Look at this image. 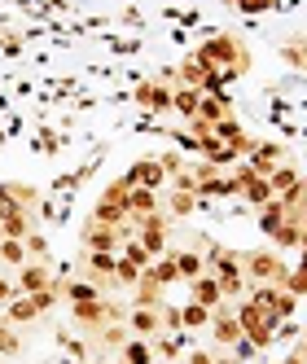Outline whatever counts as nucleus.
<instances>
[{
  "mask_svg": "<svg viewBox=\"0 0 307 364\" xmlns=\"http://www.w3.org/2000/svg\"><path fill=\"white\" fill-rule=\"evenodd\" d=\"M276 0H237V9L242 14H264V9H272Z\"/></svg>",
  "mask_w": 307,
  "mask_h": 364,
  "instance_id": "nucleus-35",
  "label": "nucleus"
},
{
  "mask_svg": "<svg viewBox=\"0 0 307 364\" xmlns=\"http://www.w3.org/2000/svg\"><path fill=\"white\" fill-rule=\"evenodd\" d=\"M303 75H307V66H303Z\"/></svg>",
  "mask_w": 307,
  "mask_h": 364,
  "instance_id": "nucleus-42",
  "label": "nucleus"
},
{
  "mask_svg": "<svg viewBox=\"0 0 307 364\" xmlns=\"http://www.w3.org/2000/svg\"><path fill=\"white\" fill-rule=\"evenodd\" d=\"M181 364H215V351L193 347V351H185V355H181Z\"/></svg>",
  "mask_w": 307,
  "mask_h": 364,
  "instance_id": "nucleus-34",
  "label": "nucleus"
},
{
  "mask_svg": "<svg viewBox=\"0 0 307 364\" xmlns=\"http://www.w3.org/2000/svg\"><path fill=\"white\" fill-rule=\"evenodd\" d=\"M207 272L220 281V290H224V299L228 303H237V299H246V290H250V281H246V272H242V250H228V246H220V242H207Z\"/></svg>",
  "mask_w": 307,
  "mask_h": 364,
  "instance_id": "nucleus-2",
  "label": "nucleus"
},
{
  "mask_svg": "<svg viewBox=\"0 0 307 364\" xmlns=\"http://www.w3.org/2000/svg\"><path fill=\"white\" fill-rule=\"evenodd\" d=\"M281 58H286L290 66H298V70H303V66H307V36H303V40H298V36H290V40H286V48H281Z\"/></svg>",
  "mask_w": 307,
  "mask_h": 364,
  "instance_id": "nucleus-29",
  "label": "nucleus"
},
{
  "mask_svg": "<svg viewBox=\"0 0 307 364\" xmlns=\"http://www.w3.org/2000/svg\"><path fill=\"white\" fill-rule=\"evenodd\" d=\"M290 360H294V364H307V338H303V343L294 347V355H290Z\"/></svg>",
  "mask_w": 307,
  "mask_h": 364,
  "instance_id": "nucleus-36",
  "label": "nucleus"
},
{
  "mask_svg": "<svg viewBox=\"0 0 307 364\" xmlns=\"http://www.w3.org/2000/svg\"><path fill=\"white\" fill-rule=\"evenodd\" d=\"M294 307H298V299L281 290V294H276V303H272V316H276V321H290V316H294Z\"/></svg>",
  "mask_w": 307,
  "mask_h": 364,
  "instance_id": "nucleus-33",
  "label": "nucleus"
},
{
  "mask_svg": "<svg viewBox=\"0 0 307 364\" xmlns=\"http://www.w3.org/2000/svg\"><path fill=\"white\" fill-rule=\"evenodd\" d=\"M136 281H141V268H136V264H127V259H119V264H114V285H123V290H132Z\"/></svg>",
  "mask_w": 307,
  "mask_h": 364,
  "instance_id": "nucleus-31",
  "label": "nucleus"
},
{
  "mask_svg": "<svg viewBox=\"0 0 307 364\" xmlns=\"http://www.w3.org/2000/svg\"><path fill=\"white\" fill-rule=\"evenodd\" d=\"M193 58L207 66V70L224 75V80H237V75L250 70V53H246V44H242L237 36H211Z\"/></svg>",
  "mask_w": 307,
  "mask_h": 364,
  "instance_id": "nucleus-1",
  "label": "nucleus"
},
{
  "mask_svg": "<svg viewBox=\"0 0 307 364\" xmlns=\"http://www.w3.org/2000/svg\"><path fill=\"white\" fill-rule=\"evenodd\" d=\"M202 250H207V237H193L189 246L171 250V259H176V272H181V281H185V285H189L193 277H202V272H207V259H202Z\"/></svg>",
  "mask_w": 307,
  "mask_h": 364,
  "instance_id": "nucleus-9",
  "label": "nucleus"
},
{
  "mask_svg": "<svg viewBox=\"0 0 307 364\" xmlns=\"http://www.w3.org/2000/svg\"><path fill=\"white\" fill-rule=\"evenodd\" d=\"M119 259H127V264H136L141 272H145V268L154 264V255H149V250H145V246H141L136 237H132V242H123V250H119Z\"/></svg>",
  "mask_w": 307,
  "mask_h": 364,
  "instance_id": "nucleus-28",
  "label": "nucleus"
},
{
  "mask_svg": "<svg viewBox=\"0 0 307 364\" xmlns=\"http://www.w3.org/2000/svg\"><path fill=\"white\" fill-rule=\"evenodd\" d=\"M298 232H303V215H286L268 232V246L272 250H298Z\"/></svg>",
  "mask_w": 307,
  "mask_h": 364,
  "instance_id": "nucleus-15",
  "label": "nucleus"
},
{
  "mask_svg": "<svg viewBox=\"0 0 307 364\" xmlns=\"http://www.w3.org/2000/svg\"><path fill=\"white\" fill-rule=\"evenodd\" d=\"M242 272L250 285H286L290 264L281 259V250L264 246V250H242Z\"/></svg>",
  "mask_w": 307,
  "mask_h": 364,
  "instance_id": "nucleus-3",
  "label": "nucleus"
},
{
  "mask_svg": "<svg viewBox=\"0 0 307 364\" xmlns=\"http://www.w3.org/2000/svg\"><path fill=\"white\" fill-rule=\"evenodd\" d=\"M136 242H141L154 259L167 255V246H171V220H167L163 211H154V215L136 220Z\"/></svg>",
  "mask_w": 307,
  "mask_h": 364,
  "instance_id": "nucleus-5",
  "label": "nucleus"
},
{
  "mask_svg": "<svg viewBox=\"0 0 307 364\" xmlns=\"http://www.w3.org/2000/svg\"><path fill=\"white\" fill-rule=\"evenodd\" d=\"M92 338H97V347H101V351H114V355H119V347H123L132 333H127V325H101Z\"/></svg>",
  "mask_w": 307,
  "mask_h": 364,
  "instance_id": "nucleus-25",
  "label": "nucleus"
},
{
  "mask_svg": "<svg viewBox=\"0 0 307 364\" xmlns=\"http://www.w3.org/2000/svg\"><path fill=\"white\" fill-rule=\"evenodd\" d=\"M127 180H132L136 189H167V176H163L158 159H141V163H132V167H127Z\"/></svg>",
  "mask_w": 307,
  "mask_h": 364,
  "instance_id": "nucleus-13",
  "label": "nucleus"
},
{
  "mask_svg": "<svg viewBox=\"0 0 307 364\" xmlns=\"http://www.w3.org/2000/svg\"><path fill=\"white\" fill-rule=\"evenodd\" d=\"M233 114V97H224V92H202L198 97V114L193 119H207V123H220Z\"/></svg>",
  "mask_w": 307,
  "mask_h": 364,
  "instance_id": "nucleus-16",
  "label": "nucleus"
},
{
  "mask_svg": "<svg viewBox=\"0 0 307 364\" xmlns=\"http://www.w3.org/2000/svg\"><path fill=\"white\" fill-rule=\"evenodd\" d=\"M211 343L215 347H233V343H242V325H237V311H233V303H220L215 311H211Z\"/></svg>",
  "mask_w": 307,
  "mask_h": 364,
  "instance_id": "nucleus-7",
  "label": "nucleus"
},
{
  "mask_svg": "<svg viewBox=\"0 0 307 364\" xmlns=\"http://www.w3.org/2000/svg\"><path fill=\"white\" fill-rule=\"evenodd\" d=\"M0 364H5V355H0Z\"/></svg>",
  "mask_w": 307,
  "mask_h": 364,
  "instance_id": "nucleus-41",
  "label": "nucleus"
},
{
  "mask_svg": "<svg viewBox=\"0 0 307 364\" xmlns=\"http://www.w3.org/2000/svg\"><path fill=\"white\" fill-rule=\"evenodd\" d=\"M114 360H123V364H158V360H154V347L145 343V338H127Z\"/></svg>",
  "mask_w": 307,
  "mask_h": 364,
  "instance_id": "nucleus-19",
  "label": "nucleus"
},
{
  "mask_svg": "<svg viewBox=\"0 0 307 364\" xmlns=\"http://www.w3.org/2000/svg\"><path fill=\"white\" fill-rule=\"evenodd\" d=\"M123 325H127V333H132V338H145V343L163 333L158 307H127V321H123Z\"/></svg>",
  "mask_w": 307,
  "mask_h": 364,
  "instance_id": "nucleus-11",
  "label": "nucleus"
},
{
  "mask_svg": "<svg viewBox=\"0 0 307 364\" xmlns=\"http://www.w3.org/2000/svg\"><path fill=\"white\" fill-rule=\"evenodd\" d=\"M80 246H84V250H101V255H119V250H123V237H119L110 224L88 220L84 232H80Z\"/></svg>",
  "mask_w": 307,
  "mask_h": 364,
  "instance_id": "nucleus-10",
  "label": "nucleus"
},
{
  "mask_svg": "<svg viewBox=\"0 0 307 364\" xmlns=\"http://www.w3.org/2000/svg\"><path fill=\"white\" fill-rule=\"evenodd\" d=\"M88 220L110 224V228H123L132 215H127V206H119V202H101V198H97V206H92V215H88Z\"/></svg>",
  "mask_w": 307,
  "mask_h": 364,
  "instance_id": "nucleus-21",
  "label": "nucleus"
},
{
  "mask_svg": "<svg viewBox=\"0 0 307 364\" xmlns=\"http://www.w3.org/2000/svg\"><path fill=\"white\" fill-rule=\"evenodd\" d=\"M286 294H294V299H307V272L303 268H290V277H286V285H281Z\"/></svg>",
  "mask_w": 307,
  "mask_h": 364,
  "instance_id": "nucleus-32",
  "label": "nucleus"
},
{
  "mask_svg": "<svg viewBox=\"0 0 307 364\" xmlns=\"http://www.w3.org/2000/svg\"><path fill=\"white\" fill-rule=\"evenodd\" d=\"M286 220V206H281V198H272V202H264V206H254V224H259V232L268 237V232Z\"/></svg>",
  "mask_w": 307,
  "mask_h": 364,
  "instance_id": "nucleus-23",
  "label": "nucleus"
},
{
  "mask_svg": "<svg viewBox=\"0 0 307 364\" xmlns=\"http://www.w3.org/2000/svg\"><path fill=\"white\" fill-rule=\"evenodd\" d=\"M127 303H132V307H158L163 303V281L154 277V268H145L141 281L127 290Z\"/></svg>",
  "mask_w": 307,
  "mask_h": 364,
  "instance_id": "nucleus-12",
  "label": "nucleus"
},
{
  "mask_svg": "<svg viewBox=\"0 0 307 364\" xmlns=\"http://www.w3.org/2000/svg\"><path fill=\"white\" fill-rule=\"evenodd\" d=\"M215 364H237V360L233 355H215Z\"/></svg>",
  "mask_w": 307,
  "mask_h": 364,
  "instance_id": "nucleus-37",
  "label": "nucleus"
},
{
  "mask_svg": "<svg viewBox=\"0 0 307 364\" xmlns=\"http://www.w3.org/2000/svg\"><path fill=\"white\" fill-rule=\"evenodd\" d=\"M281 364H294V360H281Z\"/></svg>",
  "mask_w": 307,
  "mask_h": 364,
  "instance_id": "nucleus-40",
  "label": "nucleus"
},
{
  "mask_svg": "<svg viewBox=\"0 0 307 364\" xmlns=\"http://www.w3.org/2000/svg\"><path fill=\"white\" fill-rule=\"evenodd\" d=\"M158 211V189H136L132 185V193H127V215L132 220H145V215H154Z\"/></svg>",
  "mask_w": 307,
  "mask_h": 364,
  "instance_id": "nucleus-18",
  "label": "nucleus"
},
{
  "mask_svg": "<svg viewBox=\"0 0 307 364\" xmlns=\"http://www.w3.org/2000/svg\"><path fill=\"white\" fill-rule=\"evenodd\" d=\"M298 180H303V171L286 159V163H281V167H272V176H268V185H272V193L281 198V193H286V189H294L298 185Z\"/></svg>",
  "mask_w": 307,
  "mask_h": 364,
  "instance_id": "nucleus-24",
  "label": "nucleus"
},
{
  "mask_svg": "<svg viewBox=\"0 0 307 364\" xmlns=\"http://www.w3.org/2000/svg\"><path fill=\"white\" fill-rule=\"evenodd\" d=\"M298 268H303V272H307V250H303V264H298Z\"/></svg>",
  "mask_w": 307,
  "mask_h": 364,
  "instance_id": "nucleus-38",
  "label": "nucleus"
},
{
  "mask_svg": "<svg viewBox=\"0 0 307 364\" xmlns=\"http://www.w3.org/2000/svg\"><path fill=\"white\" fill-rule=\"evenodd\" d=\"M14 285H18V294H40V290H53L58 285V272L48 259H31V264H22L14 272Z\"/></svg>",
  "mask_w": 307,
  "mask_h": 364,
  "instance_id": "nucleus-6",
  "label": "nucleus"
},
{
  "mask_svg": "<svg viewBox=\"0 0 307 364\" xmlns=\"http://www.w3.org/2000/svg\"><path fill=\"white\" fill-rule=\"evenodd\" d=\"M246 167L254 171V176H272V167H281V163H286L290 159V149L286 145H281V141H254V149L246 154Z\"/></svg>",
  "mask_w": 307,
  "mask_h": 364,
  "instance_id": "nucleus-8",
  "label": "nucleus"
},
{
  "mask_svg": "<svg viewBox=\"0 0 307 364\" xmlns=\"http://www.w3.org/2000/svg\"><path fill=\"white\" fill-rule=\"evenodd\" d=\"M114 264H119V255L84 250V255H80V268H75V277H84V281L97 285L101 294H110V290H119V285H114Z\"/></svg>",
  "mask_w": 307,
  "mask_h": 364,
  "instance_id": "nucleus-4",
  "label": "nucleus"
},
{
  "mask_svg": "<svg viewBox=\"0 0 307 364\" xmlns=\"http://www.w3.org/2000/svg\"><path fill=\"white\" fill-rule=\"evenodd\" d=\"M189 299H193V303H202V307H211V311H215L220 303H228V299H224V290H220V281H215L211 272H202V277H193V281H189Z\"/></svg>",
  "mask_w": 307,
  "mask_h": 364,
  "instance_id": "nucleus-14",
  "label": "nucleus"
},
{
  "mask_svg": "<svg viewBox=\"0 0 307 364\" xmlns=\"http://www.w3.org/2000/svg\"><path fill=\"white\" fill-rule=\"evenodd\" d=\"M136 101L145 110H171V84L163 80V84H141L136 88Z\"/></svg>",
  "mask_w": 307,
  "mask_h": 364,
  "instance_id": "nucleus-17",
  "label": "nucleus"
},
{
  "mask_svg": "<svg viewBox=\"0 0 307 364\" xmlns=\"http://www.w3.org/2000/svg\"><path fill=\"white\" fill-rule=\"evenodd\" d=\"M198 97H202V88L176 84V88H171V110H176V114H185V119H193V114H198Z\"/></svg>",
  "mask_w": 307,
  "mask_h": 364,
  "instance_id": "nucleus-22",
  "label": "nucleus"
},
{
  "mask_svg": "<svg viewBox=\"0 0 307 364\" xmlns=\"http://www.w3.org/2000/svg\"><path fill=\"white\" fill-rule=\"evenodd\" d=\"M158 321H163V333H185V321H181L176 303H158Z\"/></svg>",
  "mask_w": 307,
  "mask_h": 364,
  "instance_id": "nucleus-30",
  "label": "nucleus"
},
{
  "mask_svg": "<svg viewBox=\"0 0 307 364\" xmlns=\"http://www.w3.org/2000/svg\"><path fill=\"white\" fill-rule=\"evenodd\" d=\"M97 364H110V360H97Z\"/></svg>",
  "mask_w": 307,
  "mask_h": 364,
  "instance_id": "nucleus-39",
  "label": "nucleus"
},
{
  "mask_svg": "<svg viewBox=\"0 0 307 364\" xmlns=\"http://www.w3.org/2000/svg\"><path fill=\"white\" fill-rule=\"evenodd\" d=\"M163 193H167V211H171L176 220H185V215L198 211V193H193V189H163Z\"/></svg>",
  "mask_w": 307,
  "mask_h": 364,
  "instance_id": "nucleus-20",
  "label": "nucleus"
},
{
  "mask_svg": "<svg viewBox=\"0 0 307 364\" xmlns=\"http://www.w3.org/2000/svg\"><path fill=\"white\" fill-rule=\"evenodd\" d=\"M154 277H158L163 281V290H167V285H176V281H181V272H176V259H171V250L167 255H158V259H154Z\"/></svg>",
  "mask_w": 307,
  "mask_h": 364,
  "instance_id": "nucleus-27",
  "label": "nucleus"
},
{
  "mask_svg": "<svg viewBox=\"0 0 307 364\" xmlns=\"http://www.w3.org/2000/svg\"><path fill=\"white\" fill-rule=\"evenodd\" d=\"M181 321H185V333H189V329H207V325H211V307H202V303L189 299V303L181 307Z\"/></svg>",
  "mask_w": 307,
  "mask_h": 364,
  "instance_id": "nucleus-26",
  "label": "nucleus"
}]
</instances>
